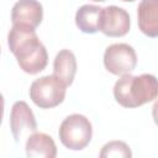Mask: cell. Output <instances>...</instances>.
Masks as SVG:
<instances>
[{
	"instance_id": "3",
	"label": "cell",
	"mask_w": 158,
	"mask_h": 158,
	"mask_svg": "<svg viewBox=\"0 0 158 158\" xmlns=\"http://www.w3.org/2000/svg\"><path fill=\"white\" fill-rule=\"evenodd\" d=\"M58 136L63 146H65L68 149L80 151L85 148L91 141V122L84 115L72 114L62 121Z\"/></svg>"
},
{
	"instance_id": "5",
	"label": "cell",
	"mask_w": 158,
	"mask_h": 158,
	"mask_svg": "<svg viewBox=\"0 0 158 158\" xmlns=\"http://www.w3.org/2000/svg\"><path fill=\"white\" fill-rule=\"evenodd\" d=\"M137 64V54L127 43H114L105 49L104 65L111 74L123 75L132 72Z\"/></svg>"
},
{
	"instance_id": "6",
	"label": "cell",
	"mask_w": 158,
	"mask_h": 158,
	"mask_svg": "<svg viewBox=\"0 0 158 158\" xmlns=\"http://www.w3.org/2000/svg\"><path fill=\"white\" fill-rule=\"evenodd\" d=\"M130 30V15L128 12L118 6L110 5L102 7L99 31L109 37L125 36Z\"/></svg>"
},
{
	"instance_id": "2",
	"label": "cell",
	"mask_w": 158,
	"mask_h": 158,
	"mask_svg": "<svg viewBox=\"0 0 158 158\" xmlns=\"http://www.w3.org/2000/svg\"><path fill=\"white\" fill-rule=\"evenodd\" d=\"M114 96L123 107H138L158 96V79L152 74H123L114 85Z\"/></svg>"
},
{
	"instance_id": "12",
	"label": "cell",
	"mask_w": 158,
	"mask_h": 158,
	"mask_svg": "<svg viewBox=\"0 0 158 158\" xmlns=\"http://www.w3.org/2000/svg\"><path fill=\"white\" fill-rule=\"evenodd\" d=\"M102 7L96 5H83L77 10L75 23L84 33H95L99 31V22Z\"/></svg>"
},
{
	"instance_id": "15",
	"label": "cell",
	"mask_w": 158,
	"mask_h": 158,
	"mask_svg": "<svg viewBox=\"0 0 158 158\" xmlns=\"http://www.w3.org/2000/svg\"><path fill=\"white\" fill-rule=\"evenodd\" d=\"M91 1H98V2H102V1H105V0H91Z\"/></svg>"
},
{
	"instance_id": "9",
	"label": "cell",
	"mask_w": 158,
	"mask_h": 158,
	"mask_svg": "<svg viewBox=\"0 0 158 158\" xmlns=\"http://www.w3.org/2000/svg\"><path fill=\"white\" fill-rule=\"evenodd\" d=\"M138 27L148 37H158V0H141L137 7Z\"/></svg>"
},
{
	"instance_id": "13",
	"label": "cell",
	"mask_w": 158,
	"mask_h": 158,
	"mask_svg": "<svg viewBox=\"0 0 158 158\" xmlns=\"http://www.w3.org/2000/svg\"><path fill=\"white\" fill-rule=\"evenodd\" d=\"M101 158H110V157H122V158H130L132 157V152L122 141H111L104 144L100 154Z\"/></svg>"
},
{
	"instance_id": "8",
	"label": "cell",
	"mask_w": 158,
	"mask_h": 158,
	"mask_svg": "<svg viewBox=\"0 0 158 158\" xmlns=\"http://www.w3.org/2000/svg\"><path fill=\"white\" fill-rule=\"evenodd\" d=\"M43 19V7L37 0H19L11 10L12 25H26L36 28Z\"/></svg>"
},
{
	"instance_id": "10",
	"label": "cell",
	"mask_w": 158,
	"mask_h": 158,
	"mask_svg": "<svg viewBox=\"0 0 158 158\" xmlns=\"http://www.w3.org/2000/svg\"><path fill=\"white\" fill-rule=\"evenodd\" d=\"M26 156L54 158L57 147L53 138L43 132H33L26 141Z\"/></svg>"
},
{
	"instance_id": "7",
	"label": "cell",
	"mask_w": 158,
	"mask_h": 158,
	"mask_svg": "<svg viewBox=\"0 0 158 158\" xmlns=\"http://www.w3.org/2000/svg\"><path fill=\"white\" fill-rule=\"evenodd\" d=\"M10 128L11 133L16 142H19L25 131L36 132L37 131V122L35 115L27 102L20 100L16 101L10 112Z\"/></svg>"
},
{
	"instance_id": "14",
	"label": "cell",
	"mask_w": 158,
	"mask_h": 158,
	"mask_svg": "<svg viewBox=\"0 0 158 158\" xmlns=\"http://www.w3.org/2000/svg\"><path fill=\"white\" fill-rule=\"evenodd\" d=\"M152 116H153V120H154L156 125L158 126V100L153 104V107H152Z\"/></svg>"
},
{
	"instance_id": "1",
	"label": "cell",
	"mask_w": 158,
	"mask_h": 158,
	"mask_svg": "<svg viewBox=\"0 0 158 158\" xmlns=\"http://www.w3.org/2000/svg\"><path fill=\"white\" fill-rule=\"evenodd\" d=\"M7 44L23 72L37 74L47 67L48 53L38 38L36 28L19 23L12 25L7 36Z\"/></svg>"
},
{
	"instance_id": "11",
	"label": "cell",
	"mask_w": 158,
	"mask_h": 158,
	"mask_svg": "<svg viewBox=\"0 0 158 158\" xmlns=\"http://www.w3.org/2000/svg\"><path fill=\"white\" fill-rule=\"evenodd\" d=\"M77 73V59L72 51L62 49L57 53L53 62V74L65 83L67 86L72 85Z\"/></svg>"
},
{
	"instance_id": "16",
	"label": "cell",
	"mask_w": 158,
	"mask_h": 158,
	"mask_svg": "<svg viewBox=\"0 0 158 158\" xmlns=\"http://www.w3.org/2000/svg\"><path fill=\"white\" fill-rule=\"evenodd\" d=\"M121 1H135V0H121Z\"/></svg>"
},
{
	"instance_id": "4",
	"label": "cell",
	"mask_w": 158,
	"mask_h": 158,
	"mask_svg": "<svg viewBox=\"0 0 158 158\" xmlns=\"http://www.w3.org/2000/svg\"><path fill=\"white\" fill-rule=\"evenodd\" d=\"M65 93V83L54 74L41 77L33 80L30 86V98L41 109H51L58 106L63 102Z\"/></svg>"
}]
</instances>
